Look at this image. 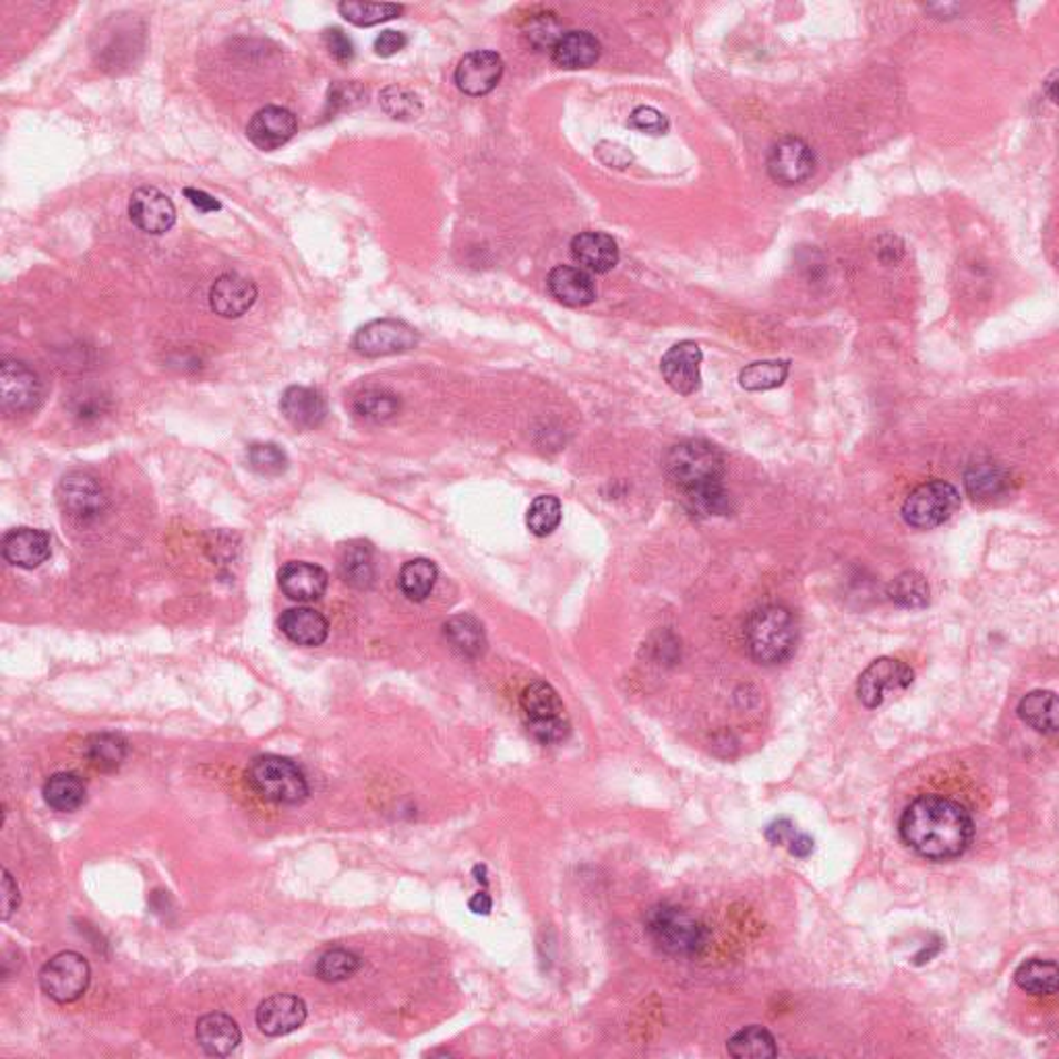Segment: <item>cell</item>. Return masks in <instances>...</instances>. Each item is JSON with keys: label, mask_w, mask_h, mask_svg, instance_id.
Here are the masks:
<instances>
[{"label": "cell", "mask_w": 1059, "mask_h": 1059, "mask_svg": "<svg viewBox=\"0 0 1059 1059\" xmlns=\"http://www.w3.org/2000/svg\"><path fill=\"white\" fill-rule=\"evenodd\" d=\"M468 906H470V910H472L475 915H489L492 908L491 896H489L487 892H478V894H475V896L470 898Z\"/></svg>", "instance_id": "11a10c76"}, {"label": "cell", "mask_w": 1059, "mask_h": 1059, "mask_svg": "<svg viewBox=\"0 0 1059 1059\" xmlns=\"http://www.w3.org/2000/svg\"><path fill=\"white\" fill-rule=\"evenodd\" d=\"M360 965L363 963L356 954L344 950V948H336V950L323 954L322 958L317 960L315 973L325 982L346 981L360 968Z\"/></svg>", "instance_id": "b9f144b4"}, {"label": "cell", "mask_w": 1059, "mask_h": 1059, "mask_svg": "<svg viewBox=\"0 0 1059 1059\" xmlns=\"http://www.w3.org/2000/svg\"><path fill=\"white\" fill-rule=\"evenodd\" d=\"M1058 965L1041 958H1030L1014 973L1016 985L1030 996H1053L1058 991Z\"/></svg>", "instance_id": "1f68e13d"}, {"label": "cell", "mask_w": 1059, "mask_h": 1059, "mask_svg": "<svg viewBox=\"0 0 1059 1059\" xmlns=\"http://www.w3.org/2000/svg\"><path fill=\"white\" fill-rule=\"evenodd\" d=\"M296 116L288 108L265 106L253 114L246 138L263 152H274L296 135Z\"/></svg>", "instance_id": "ac0fdd59"}, {"label": "cell", "mask_w": 1059, "mask_h": 1059, "mask_svg": "<svg viewBox=\"0 0 1059 1059\" xmlns=\"http://www.w3.org/2000/svg\"><path fill=\"white\" fill-rule=\"evenodd\" d=\"M475 875H477L478 882H482V884L487 886V877H485V867H480V865H477V867H475Z\"/></svg>", "instance_id": "9f6ffc18"}, {"label": "cell", "mask_w": 1059, "mask_h": 1059, "mask_svg": "<svg viewBox=\"0 0 1059 1059\" xmlns=\"http://www.w3.org/2000/svg\"><path fill=\"white\" fill-rule=\"evenodd\" d=\"M381 106L391 119H398V121H415V119H418V114L422 112L420 98L415 92L404 90L398 85L385 88L381 92Z\"/></svg>", "instance_id": "ee69618b"}, {"label": "cell", "mask_w": 1059, "mask_h": 1059, "mask_svg": "<svg viewBox=\"0 0 1059 1059\" xmlns=\"http://www.w3.org/2000/svg\"><path fill=\"white\" fill-rule=\"evenodd\" d=\"M185 197L191 201L200 212L203 214H210V212H220L222 210V203L214 200L212 195H207L205 191H200V189H185Z\"/></svg>", "instance_id": "f5cc1de1"}, {"label": "cell", "mask_w": 1059, "mask_h": 1059, "mask_svg": "<svg viewBox=\"0 0 1059 1059\" xmlns=\"http://www.w3.org/2000/svg\"><path fill=\"white\" fill-rule=\"evenodd\" d=\"M42 795H44V801H47L50 809L61 812V814H71L85 803L88 786L75 772H57L48 778Z\"/></svg>", "instance_id": "f1b7e54d"}, {"label": "cell", "mask_w": 1059, "mask_h": 1059, "mask_svg": "<svg viewBox=\"0 0 1059 1059\" xmlns=\"http://www.w3.org/2000/svg\"><path fill=\"white\" fill-rule=\"evenodd\" d=\"M551 54L554 64L561 69H588L600 59V42L590 31H566L557 38Z\"/></svg>", "instance_id": "4316f807"}, {"label": "cell", "mask_w": 1059, "mask_h": 1059, "mask_svg": "<svg viewBox=\"0 0 1059 1059\" xmlns=\"http://www.w3.org/2000/svg\"><path fill=\"white\" fill-rule=\"evenodd\" d=\"M129 217L139 231L160 236L176 224V207L155 186H141L129 200Z\"/></svg>", "instance_id": "5bb4252c"}, {"label": "cell", "mask_w": 1059, "mask_h": 1059, "mask_svg": "<svg viewBox=\"0 0 1059 1059\" xmlns=\"http://www.w3.org/2000/svg\"><path fill=\"white\" fill-rule=\"evenodd\" d=\"M437 566L429 559H413L408 561L401 571H399V590L401 594L413 602H422L430 597L435 583H437Z\"/></svg>", "instance_id": "d590c367"}, {"label": "cell", "mask_w": 1059, "mask_h": 1059, "mask_svg": "<svg viewBox=\"0 0 1059 1059\" xmlns=\"http://www.w3.org/2000/svg\"><path fill=\"white\" fill-rule=\"evenodd\" d=\"M19 905H21V894L17 888L16 879L9 874V869H2V921H9Z\"/></svg>", "instance_id": "c3c4849f"}, {"label": "cell", "mask_w": 1059, "mask_h": 1059, "mask_svg": "<svg viewBox=\"0 0 1059 1059\" xmlns=\"http://www.w3.org/2000/svg\"><path fill=\"white\" fill-rule=\"evenodd\" d=\"M102 404H104V398L83 394L81 398L73 399V415L81 418V420H92V418H98V416L102 415V410H104Z\"/></svg>", "instance_id": "816d5d0a"}, {"label": "cell", "mask_w": 1059, "mask_h": 1059, "mask_svg": "<svg viewBox=\"0 0 1059 1059\" xmlns=\"http://www.w3.org/2000/svg\"><path fill=\"white\" fill-rule=\"evenodd\" d=\"M257 301V286L245 276L224 274L210 291V307L222 319H238Z\"/></svg>", "instance_id": "ffe728a7"}, {"label": "cell", "mask_w": 1059, "mask_h": 1059, "mask_svg": "<svg viewBox=\"0 0 1059 1059\" xmlns=\"http://www.w3.org/2000/svg\"><path fill=\"white\" fill-rule=\"evenodd\" d=\"M788 360H762L752 363L739 373V384L747 391H768L781 387L788 377Z\"/></svg>", "instance_id": "74e56055"}, {"label": "cell", "mask_w": 1059, "mask_h": 1059, "mask_svg": "<svg viewBox=\"0 0 1059 1059\" xmlns=\"http://www.w3.org/2000/svg\"><path fill=\"white\" fill-rule=\"evenodd\" d=\"M42 404V381L35 370L16 358L0 363V408L7 416H26Z\"/></svg>", "instance_id": "9c48e42d"}, {"label": "cell", "mask_w": 1059, "mask_h": 1059, "mask_svg": "<svg viewBox=\"0 0 1059 1059\" xmlns=\"http://www.w3.org/2000/svg\"><path fill=\"white\" fill-rule=\"evenodd\" d=\"M549 292L566 307H585L597 301V284L582 267L559 265L547 279Z\"/></svg>", "instance_id": "d4e9b609"}, {"label": "cell", "mask_w": 1059, "mask_h": 1059, "mask_svg": "<svg viewBox=\"0 0 1059 1059\" xmlns=\"http://www.w3.org/2000/svg\"><path fill=\"white\" fill-rule=\"evenodd\" d=\"M339 16L344 17L346 21H350L354 26L358 28H370V26H377V23H384V21H389V19H396V17L404 13V7L399 4H379V2H339L338 4Z\"/></svg>", "instance_id": "f35d334b"}, {"label": "cell", "mask_w": 1059, "mask_h": 1059, "mask_svg": "<svg viewBox=\"0 0 1059 1059\" xmlns=\"http://www.w3.org/2000/svg\"><path fill=\"white\" fill-rule=\"evenodd\" d=\"M284 418L296 429H317L327 416V404L317 389L292 385L279 401Z\"/></svg>", "instance_id": "603a6c76"}, {"label": "cell", "mask_w": 1059, "mask_h": 1059, "mask_svg": "<svg viewBox=\"0 0 1059 1059\" xmlns=\"http://www.w3.org/2000/svg\"><path fill=\"white\" fill-rule=\"evenodd\" d=\"M327 571L305 561H291L279 571V588L294 602H315L327 590Z\"/></svg>", "instance_id": "7402d4cb"}, {"label": "cell", "mask_w": 1059, "mask_h": 1059, "mask_svg": "<svg viewBox=\"0 0 1059 1059\" xmlns=\"http://www.w3.org/2000/svg\"><path fill=\"white\" fill-rule=\"evenodd\" d=\"M1008 475L1006 470L994 464V461H981L968 468L965 485L967 491L975 501H994L999 495H1004L1008 489Z\"/></svg>", "instance_id": "836d02e7"}, {"label": "cell", "mask_w": 1059, "mask_h": 1059, "mask_svg": "<svg viewBox=\"0 0 1059 1059\" xmlns=\"http://www.w3.org/2000/svg\"><path fill=\"white\" fill-rule=\"evenodd\" d=\"M506 64L492 50H475L461 59L456 69V85L461 93L480 98L491 93L503 78Z\"/></svg>", "instance_id": "2e32d148"}, {"label": "cell", "mask_w": 1059, "mask_h": 1059, "mask_svg": "<svg viewBox=\"0 0 1059 1059\" xmlns=\"http://www.w3.org/2000/svg\"><path fill=\"white\" fill-rule=\"evenodd\" d=\"M571 255L583 272L607 274L619 263V246L604 232L588 231L571 241Z\"/></svg>", "instance_id": "cb8c5ba5"}, {"label": "cell", "mask_w": 1059, "mask_h": 1059, "mask_svg": "<svg viewBox=\"0 0 1059 1059\" xmlns=\"http://www.w3.org/2000/svg\"><path fill=\"white\" fill-rule=\"evenodd\" d=\"M406 47H408V38L401 31L387 30L375 40V52L384 59L398 54L399 50Z\"/></svg>", "instance_id": "681fc988"}, {"label": "cell", "mask_w": 1059, "mask_h": 1059, "mask_svg": "<svg viewBox=\"0 0 1059 1059\" xmlns=\"http://www.w3.org/2000/svg\"><path fill=\"white\" fill-rule=\"evenodd\" d=\"M339 576L353 588H369L375 582L373 551L367 542H350L339 557Z\"/></svg>", "instance_id": "e575fe53"}, {"label": "cell", "mask_w": 1059, "mask_h": 1059, "mask_svg": "<svg viewBox=\"0 0 1059 1059\" xmlns=\"http://www.w3.org/2000/svg\"><path fill=\"white\" fill-rule=\"evenodd\" d=\"M323 44L327 48V52L336 59L338 62H350L354 59V44L353 40L344 33V31L338 30V28H332V30L323 31Z\"/></svg>", "instance_id": "7dc6e473"}, {"label": "cell", "mask_w": 1059, "mask_h": 1059, "mask_svg": "<svg viewBox=\"0 0 1059 1059\" xmlns=\"http://www.w3.org/2000/svg\"><path fill=\"white\" fill-rule=\"evenodd\" d=\"M279 628L291 642L298 645H308V648L322 645L327 640V633H329L327 619L319 611L308 609V607H298V609L286 611L279 619Z\"/></svg>", "instance_id": "83f0119b"}, {"label": "cell", "mask_w": 1059, "mask_h": 1059, "mask_svg": "<svg viewBox=\"0 0 1059 1059\" xmlns=\"http://www.w3.org/2000/svg\"><path fill=\"white\" fill-rule=\"evenodd\" d=\"M62 511L78 522H93L106 511V492L88 472H69L57 489Z\"/></svg>", "instance_id": "8fae6325"}, {"label": "cell", "mask_w": 1059, "mask_h": 1059, "mask_svg": "<svg viewBox=\"0 0 1059 1059\" xmlns=\"http://www.w3.org/2000/svg\"><path fill=\"white\" fill-rule=\"evenodd\" d=\"M246 783L259 797L276 805H301L308 798L307 776L288 757L259 755L246 768Z\"/></svg>", "instance_id": "5b68a950"}, {"label": "cell", "mask_w": 1059, "mask_h": 1059, "mask_svg": "<svg viewBox=\"0 0 1059 1059\" xmlns=\"http://www.w3.org/2000/svg\"><path fill=\"white\" fill-rule=\"evenodd\" d=\"M523 716L532 737L553 745L566 741L569 735V719L566 704L559 693L544 681H532L520 697Z\"/></svg>", "instance_id": "8992f818"}, {"label": "cell", "mask_w": 1059, "mask_h": 1059, "mask_svg": "<svg viewBox=\"0 0 1059 1059\" xmlns=\"http://www.w3.org/2000/svg\"><path fill=\"white\" fill-rule=\"evenodd\" d=\"M563 518L561 501L553 495H540L528 509L526 523L534 537H549L559 528Z\"/></svg>", "instance_id": "60d3db41"}, {"label": "cell", "mask_w": 1059, "mask_h": 1059, "mask_svg": "<svg viewBox=\"0 0 1059 1059\" xmlns=\"http://www.w3.org/2000/svg\"><path fill=\"white\" fill-rule=\"evenodd\" d=\"M815 170L814 150L798 138H784L772 145L768 154L770 176L784 186L807 181Z\"/></svg>", "instance_id": "4fadbf2b"}, {"label": "cell", "mask_w": 1059, "mask_h": 1059, "mask_svg": "<svg viewBox=\"0 0 1059 1059\" xmlns=\"http://www.w3.org/2000/svg\"><path fill=\"white\" fill-rule=\"evenodd\" d=\"M786 848H788V853H791L793 857L807 859V857L814 853V838H812L809 834H805V832H797V834L791 838V843L786 845Z\"/></svg>", "instance_id": "db71d44e"}, {"label": "cell", "mask_w": 1059, "mask_h": 1059, "mask_svg": "<svg viewBox=\"0 0 1059 1059\" xmlns=\"http://www.w3.org/2000/svg\"><path fill=\"white\" fill-rule=\"evenodd\" d=\"M88 755H90V760H92V764L95 768H119V766L123 764L124 757H126V741H124L123 737H119V735H110V733L95 735V737L90 741Z\"/></svg>", "instance_id": "7bdbcfd3"}, {"label": "cell", "mask_w": 1059, "mask_h": 1059, "mask_svg": "<svg viewBox=\"0 0 1059 1059\" xmlns=\"http://www.w3.org/2000/svg\"><path fill=\"white\" fill-rule=\"evenodd\" d=\"M798 829L795 828V824L788 819V817H781L776 822H772L768 828H766V838H768L772 845H788V841L797 834Z\"/></svg>", "instance_id": "f907efd6"}, {"label": "cell", "mask_w": 1059, "mask_h": 1059, "mask_svg": "<svg viewBox=\"0 0 1059 1059\" xmlns=\"http://www.w3.org/2000/svg\"><path fill=\"white\" fill-rule=\"evenodd\" d=\"M630 124L633 129L650 133V135H664L669 131V121L666 116L659 112L656 108L640 106L631 112Z\"/></svg>", "instance_id": "bcb514c9"}, {"label": "cell", "mask_w": 1059, "mask_h": 1059, "mask_svg": "<svg viewBox=\"0 0 1059 1059\" xmlns=\"http://www.w3.org/2000/svg\"><path fill=\"white\" fill-rule=\"evenodd\" d=\"M255 1020L263 1035L284 1037L305 1025L307 1004L305 999L292 994H276L259 1004Z\"/></svg>", "instance_id": "e0dca14e"}, {"label": "cell", "mask_w": 1059, "mask_h": 1059, "mask_svg": "<svg viewBox=\"0 0 1059 1059\" xmlns=\"http://www.w3.org/2000/svg\"><path fill=\"white\" fill-rule=\"evenodd\" d=\"M960 507V492L950 482L929 480L910 492L903 503V518L908 526L931 530L948 522Z\"/></svg>", "instance_id": "52a82bcc"}, {"label": "cell", "mask_w": 1059, "mask_h": 1059, "mask_svg": "<svg viewBox=\"0 0 1059 1059\" xmlns=\"http://www.w3.org/2000/svg\"><path fill=\"white\" fill-rule=\"evenodd\" d=\"M929 583L917 571H905L890 583V599L903 609H923L929 604Z\"/></svg>", "instance_id": "ab89813d"}, {"label": "cell", "mask_w": 1059, "mask_h": 1059, "mask_svg": "<svg viewBox=\"0 0 1059 1059\" xmlns=\"http://www.w3.org/2000/svg\"><path fill=\"white\" fill-rule=\"evenodd\" d=\"M418 332L398 319H377L360 327L354 336V350L369 358L408 353L418 344Z\"/></svg>", "instance_id": "7c38bea8"}, {"label": "cell", "mask_w": 1059, "mask_h": 1059, "mask_svg": "<svg viewBox=\"0 0 1059 1059\" xmlns=\"http://www.w3.org/2000/svg\"><path fill=\"white\" fill-rule=\"evenodd\" d=\"M702 358L704 354L695 342H679L662 356L661 370L664 381L681 396L695 394L702 387Z\"/></svg>", "instance_id": "9a60e30c"}, {"label": "cell", "mask_w": 1059, "mask_h": 1059, "mask_svg": "<svg viewBox=\"0 0 1059 1059\" xmlns=\"http://www.w3.org/2000/svg\"><path fill=\"white\" fill-rule=\"evenodd\" d=\"M645 936L669 956H695L706 948V925L676 905L652 906L645 915Z\"/></svg>", "instance_id": "277c9868"}, {"label": "cell", "mask_w": 1059, "mask_h": 1059, "mask_svg": "<svg viewBox=\"0 0 1059 1059\" xmlns=\"http://www.w3.org/2000/svg\"><path fill=\"white\" fill-rule=\"evenodd\" d=\"M446 638L454 650H458L466 659H478L485 648L487 638L480 621L472 614H456L446 623Z\"/></svg>", "instance_id": "4dcf8cb0"}, {"label": "cell", "mask_w": 1059, "mask_h": 1059, "mask_svg": "<svg viewBox=\"0 0 1059 1059\" xmlns=\"http://www.w3.org/2000/svg\"><path fill=\"white\" fill-rule=\"evenodd\" d=\"M241 1027L224 1012L201 1016L197 1022V1043L212 1058H226L241 1045Z\"/></svg>", "instance_id": "484cf974"}, {"label": "cell", "mask_w": 1059, "mask_h": 1059, "mask_svg": "<svg viewBox=\"0 0 1059 1059\" xmlns=\"http://www.w3.org/2000/svg\"><path fill=\"white\" fill-rule=\"evenodd\" d=\"M913 669L890 656L872 662L857 681L861 704L869 710L882 706L890 695L905 691L913 683Z\"/></svg>", "instance_id": "30bf717a"}, {"label": "cell", "mask_w": 1059, "mask_h": 1059, "mask_svg": "<svg viewBox=\"0 0 1059 1059\" xmlns=\"http://www.w3.org/2000/svg\"><path fill=\"white\" fill-rule=\"evenodd\" d=\"M401 404L396 394L387 389H365L354 396V415L367 422H387L398 415Z\"/></svg>", "instance_id": "8d00e7d4"}, {"label": "cell", "mask_w": 1059, "mask_h": 1059, "mask_svg": "<svg viewBox=\"0 0 1059 1059\" xmlns=\"http://www.w3.org/2000/svg\"><path fill=\"white\" fill-rule=\"evenodd\" d=\"M666 475L693 513L721 516L729 511L724 458L712 444L690 439L673 447L666 456Z\"/></svg>", "instance_id": "7a4b0ae2"}, {"label": "cell", "mask_w": 1059, "mask_h": 1059, "mask_svg": "<svg viewBox=\"0 0 1059 1059\" xmlns=\"http://www.w3.org/2000/svg\"><path fill=\"white\" fill-rule=\"evenodd\" d=\"M743 635L753 661L776 666L788 661L797 650V619L783 604H766L750 614Z\"/></svg>", "instance_id": "3957f363"}, {"label": "cell", "mask_w": 1059, "mask_h": 1059, "mask_svg": "<svg viewBox=\"0 0 1059 1059\" xmlns=\"http://www.w3.org/2000/svg\"><path fill=\"white\" fill-rule=\"evenodd\" d=\"M52 554V540L38 528H16L2 538V557L21 569L40 568Z\"/></svg>", "instance_id": "44dd1931"}, {"label": "cell", "mask_w": 1059, "mask_h": 1059, "mask_svg": "<svg viewBox=\"0 0 1059 1059\" xmlns=\"http://www.w3.org/2000/svg\"><path fill=\"white\" fill-rule=\"evenodd\" d=\"M92 981V968L85 956L61 953L52 956L40 970V987L48 998L59 1004H73L85 996Z\"/></svg>", "instance_id": "ba28073f"}, {"label": "cell", "mask_w": 1059, "mask_h": 1059, "mask_svg": "<svg viewBox=\"0 0 1059 1059\" xmlns=\"http://www.w3.org/2000/svg\"><path fill=\"white\" fill-rule=\"evenodd\" d=\"M108 26V30L98 31L102 44H98L93 54L104 69L121 71L126 64L135 62V54L143 48V33L133 30V23L123 21H112Z\"/></svg>", "instance_id": "d6986e66"}, {"label": "cell", "mask_w": 1059, "mask_h": 1059, "mask_svg": "<svg viewBox=\"0 0 1059 1059\" xmlns=\"http://www.w3.org/2000/svg\"><path fill=\"white\" fill-rule=\"evenodd\" d=\"M898 832L903 843L919 857L941 863L967 853L975 824L963 803L944 795H921L906 805Z\"/></svg>", "instance_id": "6da1fadb"}, {"label": "cell", "mask_w": 1059, "mask_h": 1059, "mask_svg": "<svg viewBox=\"0 0 1059 1059\" xmlns=\"http://www.w3.org/2000/svg\"><path fill=\"white\" fill-rule=\"evenodd\" d=\"M729 1056L737 1059H766L778 1056V1045L774 1035L764 1027H745L733 1035L726 1043Z\"/></svg>", "instance_id": "d6a6232c"}, {"label": "cell", "mask_w": 1059, "mask_h": 1059, "mask_svg": "<svg viewBox=\"0 0 1059 1059\" xmlns=\"http://www.w3.org/2000/svg\"><path fill=\"white\" fill-rule=\"evenodd\" d=\"M1018 716L1030 729L1043 735H1056L1058 733V697L1053 691H1030L1027 693L1020 704H1018Z\"/></svg>", "instance_id": "f546056e"}, {"label": "cell", "mask_w": 1059, "mask_h": 1059, "mask_svg": "<svg viewBox=\"0 0 1059 1059\" xmlns=\"http://www.w3.org/2000/svg\"><path fill=\"white\" fill-rule=\"evenodd\" d=\"M248 466L263 477H279L288 468L286 454L274 444H255L246 451Z\"/></svg>", "instance_id": "f6af8a7d"}]
</instances>
